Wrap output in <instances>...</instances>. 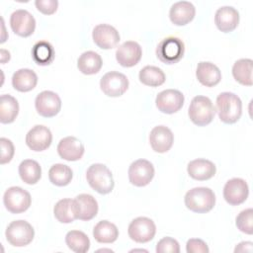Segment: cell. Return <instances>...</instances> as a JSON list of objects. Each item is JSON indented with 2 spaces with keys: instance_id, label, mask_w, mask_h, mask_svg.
Returning a JSON list of instances; mask_svg holds the SVG:
<instances>
[{
  "instance_id": "cell-1",
  "label": "cell",
  "mask_w": 253,
  "mask_h": 253,
  "mask_svg": "<svg viewBox=\"0 0 253 253\" xmlns=\"http://www.w3.org/2000/svg\"><path fill=\"white\" fill-rule=\"evenodd\" d=\"M215 111L222 123L234 124L241 117L242 102L234 93L222 92L216 98Z\"/></svg>"
},
{
  "instance_id": "cell-2",
  "label": "cell",
  "mask_w": 253,
  "mask_h": 253,
  "mask_svg": "<svg viewBox=\"0 0 253 253\" xmlns=\"http://www.w3.org/2000/svg\"><path fill=\"white\" fill-rule=\"evenodd\" d=\"M184 201L185 206L190 211L198 213H205L214 207L215 195L210 188L197 187L186 193Z\"/></svg>"
},
{
  "instance_id": "cell-3",
  "label": "cell",
  "mask_w": 253,
  "mask_h": 253,
  "mask_svg": "<svg viewBox=\"0 0 253 253\" xmlns=\"http://www.w3.org/2000/svg\"><path fill=\"white\" fill-rule=\"evenodd\" d=\"M86 179L92 189L102 195L113 191L115 182L110 169L101 163H95L89 166L86 171Z\"/></svg>"
},
{
  "instance_id": "cell-4",
  "label": "cell",
  "mask_w": 253,
  "mask_h": 253,
  "mask_svg": "<svg viewBox=\"0 0 253 253\" xmlns=\"http://www.w3.org/2000/svg\"><path fill=\"white\" fill-rule=\"evenodd\" d=\"M215 112V108L210 98L206 96H196L191 101L188 115L192 123L199 126H204L211 123Z\"/></svg>"
},
{
  "instance_id": "cell-5",
  "label": "cell",
  "mask_w": 253,
  "mask_h": 253,
  "mask_svg": "<svg viewBox=\"0 0 253 253\" xmlns=\"http://www.w3.org/2000/svg\"><path fill=\"white\" fill-rule=\"evenodd\" d=\"M185 52L183 41L177 37H167L160 41L156 47L157 58L165 64H174L179 62Z\"/></svg>"
},
{
  "instance_id": "cell-6",
  "label": "cell",
  "mask_w": 253,
  "mask_h": 253,
  "mask_svg": "<svg viewBox=\"0 0 253 253\" xmlns=\"http://www.w3.org/2000/svg\"><path fill=\"white\" fill-rule=\"evenodd\" d=\"M7 241L15 247H23L32 242L35 236L33 226L26 220L12 221L5 232Z\"/></svg>"
},
{
  "instance_id": "cell-7",
  "label": "cell",
  "mask_w": 253,
  "mask_h": 253,
  "mask_svg": "<svg viewBox=\"0 0 253 253\" xmlns=\"http://www.w3.org/2000/svg\"><path fill=\"white\" fill-rule=\"evenodd\" d=\"M3 203L8 211L12 213H21L30 208L32 198L28 191L21 187L14 186L5 191Z\"/></svg>"
},
{
  "instance_id": "cell-8",
  "label": "cell",
  "mask_w": 253,
  "mask_h": 253,
  "mask_svg": "<svg viewBox=\"0 0 253 253\" xmlns=\"http://www.w3.org/2000/svg\"><path fill=\"white\" fill-rule=\"evenodd\" d=\"M127 232L131 240L138 243H146L153 239L156 233V226L152 219L139 216L129 223Z\"/></svg>"
},
{
  "instance_id": "cell-9",
  "label": "cell",
  "mask_w": 253,
  "mask_h": 253,
  "mask_svg": "<svg viewBox=\"0 0 253 253\" xmlns=\"http://www.w3.org/2000/svg\"><path fill=\"white\" fill-rule=\"evenodd\" d=\"M100 87L103 93L109 97H120L128 88V79L118 71L106 73L100 80Z\"/></svg>"
},
{
  "instance_id": "cell-10",
  "label": "cell",
  "mask_w": 253,
  "mask_h": 253,
  "mask_svg": "<svg viewBox=\"0 0 253 253\" xmlns=\"http://www.w3.org/2000/svg\"><path fill=\"white\" fill-rule=\"evenodd\" d=\"M154 176V167L146 159L133 161L128 168V180L136 187H144L150 183Z\"/></svg>"
},
{
  "instance_id": "cell-11",
  "label": "cell",
  "mask_w": 253,
  "mask_h": 253,
  "mask_svg": "<svg viewBox=\"0 0 253 253\" xmlns=\"http://www.w3.org/2000/svg\"><path fill=\"white\" fill-rule=\"evenodd\" d=\"M35 106L39 115L44 118H51L59 113L61 100L56 93L45 90L37 96Z\"/></svg>"
},
{
  "instance_id": "cell-12",
  "label": "cell",
  "mask_w": 253,
  "mask_h": 253,
  "mask_svg": "<svg viewBox=\"0 0 253 253\" xmlns=\"http://www.w3.org/2000/svg\"><path fill=\"white\" fill-rule=\"evenodd\" d=\"M10 26L16 35L27 38L35 32L36 20L29 11L19 9L12 13L10 17Z\"/></svg>"
},
{
  "instance_id": "cell-13",
  "label": "cell",
  "mask_w": 253,
  "mask_h": 253,
  "mask_svg": "<svg viewBox=\"0 0 253 253\" xmlns=\"http://www.w3.org/2000/svg\"><path fill=\"white\" fill-rule=\"evenodd\" d=\"M184 100V95L180 91L166 89L157 95L155 104L160 112L164 114H174L183 107Z\"/></svg>"
},
{
  "instance_id": "cell-14",
  "label": "cell",
  "mask_w": 253,
  "mask_h": 253,
  "mask_svg": "<svg viewBox=\"0 0 253 253\" xmlns=\"http://www.w3.org/2000/svg\"><path fill=\"white\" fill-rule=\"evenodd\" d=\"M248 194V185L241 178H232L223 187V198L231 206H238L244 203Z\"/></svg>"
},
{
  "instance_id": "cell-15",
  "label": "cell",
  "mask_w": 253,
  "mask_h": 253,
  "mask_svg": "<svg viewBox=\"0 0 253 253\" xmlns=\"http://www.w3.org/2000/svg\"><path fill=\"white\" fill-rule=\"evenodd\" d=\"M92 38L94 42L102 49H111L120 42L119 32L108 24L97 25L93 29Z\"/></svg>"
},
{
  "instance_id": "cell-16",
  "label": "cell",
  "mask_w": 253,
  "mask_h": 253,
  "mask_svg": "<svg viewBox=\"0 0 253 253\" xmlns=\"http://www.w3.org/2000/svg\"><path fill=\"white\" fill-rule=\"evenodd\" d=\"M52 134L48 127L37 125L32 127L26 135V143L34 151H43L49 147Z\"/></svg>"
},
{
  "instance_id": "cell-17",
  "label": "cell",
  "mask_w": 253,
  "mask_h": 253,
  "mask_svg": "<svg viewBox=\"0 0 253 253\" xmlns=\"http://www.w3.org/2000/svg\"><path fill=\"white\" fill-rule=\"evenodd\" d=\"M142 55L141 46L133 41L125 42L116 51L117 61L124 67H131L136 65Z\"/></svg>"
},
{
  "instance_id": "cell-18",
  "label": "cell",
  "mask_w": 253,
  "mask_h": 253,
  "mask_svg": "<svg viewBox=\"0 0 253 253\" xmlns=\"http://www.w3.org/2000/svg\"><path fill=\"white\" fill-rule=\"evenodd\" d=\"M149 142L155 152L164 153L172 147L174 142V135L171 129L167 126H157L150 131Z\"/></svg>"
},
{
  "instance_id": "cell-19",
  "label": "cell",
  "mask_w": 253,
  "mask_h": 253,
  "mask_svg": "<svg viewBox=\"0 0 253 253\" xmlns=\"http://www.w3.org/2000/svg\"><path fill=\"white\" fill-rule=\"evenodd\" d=\"M83 143L75 136H66L62 138L57 145L58 155L67 161H77L84 154Z\"/></svg>"
},
{
  "instance_id": "cell-20",
  "label": "cell",
  "mask_w": 253,
  "mask_h": 253,
  "mask_svg": "<svg viewBox=\"0 0 253 253\" xmlns=\"http://www.w3.org/2000/svg\"><path fill=\"white\" fill-rule=\"evenodd\" d=\"M214 23L217 29L223 33H229L236 29L239 23V13L231 6H223L216 10Z\"/></svg>"
},
{
  "instance_id": "cell-21",
  "label": "cell",
  "mask_w": 253,
  "mask_h": 253,
  "mask_svg": "<svg viewBox=\"0 0 253 253\" xmlns=\"http://www.w3.org/2000/svg\"><path fill=\"white\" fill-rule=\"evenodd\" d=\"M196 14L195 6L189 1L174 3L169 11V18L176 26H185L190 23Z\"/></svg>"
},
{
  "instance_id": "cell-22",
  "label": "cell",
  "mask_w": 253,
  "mask_h": 253,
  "mask_svg": "<svg viewBox=\"0 0 253 253\" xmlns=\"http://www.w3.org/2000/svg\"><path fill=\"white\" fill-rule=\"evenodd\" d=\"M197 79L206 87H212L219 83L221 72L219 68L209 61H201L198 63L196 70Z\"/></svg>"
},
{
  "instance_id": "cell-23",
  "label": "cell",
  "mask_w": 253,
  "mask_h": 253,
  "mask_svg": "<svg viewBox=\"0 0 253 253\" xmlns=\"http://www.w3.org/2000/svg\"><path fill=\"white\" fill-rule=\"evenodd\" d=\"M187 171L191 178L198 181H205L214 176L216 168L211 161L198 158L189 162Z\"/></svg>"
},
{
  "instance_id": "cell-24",
  "label": "cell",
  "mask_w": 253,
  "mask_h": 253,
  "mask_svg": "<svg viewBox=\"0 0 253 253\" xmlns=\"http://www.w3.org/2000/svg\"><path fill=\"white\" fill-rule=\"evenodd\" d=\"M55 218L62 223H70L78 218L79 210L75 200L62 199L59 200L53 209Z\"/></svg>"
},
{
  "instance_id": "cell-25",
  "label": "cell",
  "mask_w": 253,
  "mask_h": 253,
  "mask_svg": "<svg viewBox=\"0 0 253 253\" xmlns=\"http://www.w3.org/2000/svg\"><path fill=\"white\" fill-rule=\"evenodd\" d=\"M38 83V76L35 71L29 68L17 70L12 76L13 87L20 92H29L33 90Z\"/></svg>"
},
{
  "instance_id": "cell-26",
  "label": "cell",
  "mask_w": 253,
  "mask_h": 253,
  "mask_svg": "<svg viewBox=\"0 0 253 253\" xmlns=\"http://www.w3.org/2000/svg\"><path fill=\"white\" fill-rule=\"evenodd\" d=\"M102 65H103V60L101 56L99 55V53L92 50L83 52L77 60V67L79 71H81L83 74H86V75H92V74L98 73Z\"/></svg>"
},
{
  "instance_id": "cell-27",
  "label": "cell",
  "mask_w": 253,
  "mask_h": 253,
  "mask_svg": "<svg viewBox=\"0 0 253 253\" xmlns=\"http://www.w3.org/2000/svg\"><path fill=\"white\" fill-rule=\"evenodd\" d=\"M77 203L79 214L78 219L90 220L98 212V203L95 198L89 194H80L74 199Z\"/></svg>"
},
{
  "instance_id": "cell-28",
  "label": "cell",
  "mask_w": 253,
  "mask_h": 253,
  "mask_svg": "<svg viewBox=\"0 0 253 253\" xmlns=\"http://www.w3.org/2000/svg\"><path fill=\"white\" fill-rule=\"evenodd\" d=\"M32 56L37 64L42 66L48 65L54 60V48L48 42L40 41L34 44L32 48Z\"/></svg>"
},
{
  "instance_id": "cell-29",
  "label": "cell",
  "mask_w": 253,
  "mask_h": 253,
  "mask_svg": "<svg viewBox=\"0 0 253 253\" xmlns=\"http://www.w3.org/2000/svg\"><path fill=\"white\" fill-rule=\"evenodd\" d=\"M93 236L100 243H112L119 237V230L114 223L101 220L94 226Z\"/></svg>"
},
{
  "instance_id": "cell-30",
  "label": "cell",
  "mask_w": 253,
  "mask_h": 253,
  "mask_svg": "<svg viewBox=\"0 0 253 253\" xmlns=\"http://www.w3.org/2000/svg\"><path fill=\"white\" fill-rule=\"evenodd\" d=\"M18 113V101L11 95H2L0 98V122L2 124L13 123L17 118Z\"/></svg>"
},
{
  "instance_id": "cell-31",
  "label": "cell",
  "mask_w": 253,
  "mask_h": 253,
  "mask_svg": "<svg viewBox=\"0 0 253 253\" xmlns=\"http://www.w3.org/2000/svg\"><path fill=\"white\" fill-rule=\"evenodd\" d=\"M19 175L26 184L34 185L42 177V168L36 160L26 159L19 165Z\"/></svg>"
},
{
  "instance_id": "cell-32",
  "label": "cell",
  "mask_w": 253,
  "mask_h": 253,
  "mask_svg": "<svg viewBox=\"0 0 253 253\" xmlns=\"http://www.w3.org/2000/svg\"><path fill=\"white\" fill-rule=\"evenodd\" d=\"M252 66L253 61L249 58H241L234 62L232 66V75L234 79L242 85H252Z\"/></svg>"
},
{
  "instance_id": "cell-33",
  "label": "cell",
  "mask_w": 253,
  "mask_h": 253,
  "mask_svg": "<svg viewBox=\"0 0 253 253\" xmlns=\"http://www.w3.org/2000/svg\"><path fill=\"white\" fill-rule=\"evenodd\" d=\"M138 77L142 84L150 87H158L162 85L166 79L162 69L152 65H147L141 68Z\"/></svg>"
},
{
  "instance_id": "cell-34",
  "label": "cell",
  "mask_w": 253,
  "mask_h": 253,
  "mask_svg": "<svg viewBox=\"0 0 253 253\" xmlns=\"http://www.w3.org/2000/svg\"><path fill=\"white\" fill-rule=\"evenodd\" d=\"M65 242L68 248L76 253H85L90 248L88 236L80 230L68 231L65 235Z\"/></svg>"
},
{
  "instance_id": "cell-35",
  "label": "cell",
  "mask_w": 253,
  "mask_h": 253,
  "mask_svg": "<svg viewBox=\"0 0 253 253\" xmlns=\"http://www.w3.org/2000/svg\"><path fill=\"white\" fill-rule=\"evenodd\" d=\"M72 170L69 166L61 163L54 164L50 167L48 171L49 181L55 186H66L71 182Z\"/></svg>"
},
{
  "instance_id": "cell-36",
  "label": "cell",
  "mask_w": 253,
  "mask_h": 253,
  "mask_svg": "<svg viewBox=\"0 0 253 253\" xmlns=\"http://www.w3.org/2000/svg\"><path fill=\"white\" fill-rule=\"evenodd\" d=\"M237 228L246 234L253 233V210L246 209L242 211L236 217Z\"/></svg>"
},
{
  "instance_id": "cell-37",
  "label": "cell",
  "mask_w": 253,
  "mask_h": 253,
  "mask_svg": "<svg viewBox=\"0 0 253 253\" xmlns=\"http://www.w3.org/2000/svg\"><path fill=\"white\" fill-rule=\"evenodd\" d=\"M157 253H179L180 246L176 239L172 237H164L157 242Z\"/></svg>"
},
{
  "instance_id": "cell-38",
  "label": "cell",
  "mask_w": 253,
  "mask_h": 253,
  "mask_svg": "<svg viewBox=\"0 0 253 253\" xmlns=\"http://www.w3.org/2000/svg\"><path fill=\"white\" fill-rule=\"evenodd\" d=\"M0 144H1V157H0V163L5 164L12 160L15 152L14 145L12 141L6 137L0 138Z\"/></svg>"
},
{
  "instance_id": "cell-39",
  "label": "cell",
  "mask_w": 253,
  "mask_h": 253,
  "mask_svg": "<svg viewBox=\"0 0 253 253\" xmlns=\"http://www.w3.org/2000/svg\"><path fill=\"white\" fill-rule=\"evenodd\" d=\"M186 251L188 253H208L210 250L204 240L199 238H192L187 241Z\"/></svg>"
},
{
  "instance_id": "cell-40",
  "label": "cell",
  "mask_w": 253,
  "mask_h": 253,
  "mask_svg": "<svg viewBox=\"0 0 253 253\" xmlns=\"http://www.w3.org/2000/svg\"><path fill=\"white\" fill-rule=\"evenodd\" d=\"M37 9L44 15H51L57 10L58 1L56 0H37L35 2Z\"/></svg>"
},
{
  "instance_id": "cell-41",
  "label": "cell",
  "mask_w": 253,
  "mask_h": 253,
  "mask_svg": "<svg viewBox=\"0 0 253 253\" xmlns=\"http://www.w3.org/2000/svg\"><path fill=\"white\" fill-rule=\"evenodd\" d=\"M252 242L250 241H243V242H240L234 249V252L237 253V252H252L253 248H252Z\"/></svg>"
}]
</instances>
